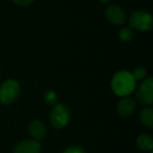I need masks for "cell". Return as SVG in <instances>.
Listing matches in <instances>:
<instances>
[{
    "mask_svg": "<svg viewBox=\"0 0 153 153\" xmlns=\"http://www.w3.org/2000/svg\"><path fill=\"white\" fill-rule=\"evenodd\" d=\"M20 94V84L16 80H7L0 86V103L10 105L14 103Z\"/></svg>",
    "mask_w": 153,
    "mask_h": 153,
    "instance_id": "cell-2",
    "label": "cell"
},
{
    "mask_svg": "<svg viewBox=\"0 0 153 153\" xmlns=\"http://www.w3.org/2000/svg\"><path fill=\"white\" fill-rule=\"evenodd\" d=\"M13 1L18 5H21V7H26V5L32 4L35 0H13Z\"/></svg>",
    "mask_w": 153,
    "mask_h": 153,
    "instance_id": "cell-16",
    "label": "cell"
},
{
    "mask_svg": "<svg viewBox=\"0 0 153 153\" xmlns=\"http://www.w3.org/2000/svg\"><path fill=\"white\" fill-rule=\"evenodd\" d=\"M105 16L114 25H121L126 21V13L119 5H110L105 11Z\"/></svg>",
    "mask_w": 153,
    "mask_h": 153,
    "instance_id": "cell-6",
    "label": "cell"
},
{
    "mask_svg": "<svg viewBox=\"0 0 153 153\" xmlns=\"http://www.w3.org/2000/svg\"><path fill=\"white\" fill-rule=\"evenodd\" d=\"M44 101L48 105H56L58 102V96L53 90H47L44 94Z\"/></svg>",
    "mask_w": 153,
    "mask_h": 153,
    "instance_id": "cell-12",
    "label": "cell"
},
{
    "mask_svg": "<svg viewBox=\"0 0 153 153\" xmlns=\"http://www.w3.org/2000/svg\"><path fill=\"white\" fill-rule=\"evenodd\" d=\"M140 119L145 126L153 127V109L151 107L144 108L140 113Z\"/></svg>",
    "mask_w": 153,
    "mask_h": 153,
    "instance_id": "cell-11",
    "label": "cell"
},
{
    "mask_svg": "<svg viewBox=\"0 0 153 153\" xmlns=\"http://www.w3.org/2000/svg\"><path fill=\"white\" fill-rule=\"evenodd\" d=\"M136 144L138 148L144 151H150L153 149V137L150 134H140L136 138Z\"/></svg>",
    "mask_w": 153,
    "mask_h": 153,
    "instance_id": "cell-10",
    "label": "cell"
},
{
    "mask_svg": "<svg viewBox=\"0 0 153 153\" xmlns=\"http://www.w3.org/2000/svg\"><path fill=\"white\" fill-rule=\"evenodd\" d=\"M132 76H133V79L135 80H142L145 78V76H146V69L143 67H138V68H135L134 69V71L132 72Z\"/></svg>",
    "mask_w": 153,
    "mask_h": 153,
    "instance_id": "cell-14",
    "label": "cell"
},
{
    "mask_svg": "<svg viewBox=\"0 0 153 153\" xmlns=\"http://www.w3.org/2000/svg\"><path fill=\"white\" fill-rule=\"evenodd\" d=\"M111 88L117 96L126 97L134 91L135 80L133 79L131 72L122 70L113 76L111 81Z\"/></svg>",
    "mask_w": 153,
    "mask_h": 153,
    "instance_id": "cell-1",
    "label": "cell"
},
{
    "mask_svg": "<svg viewBox=\"0 0 153 153\" xmlns=\"http://www.w3.org/2000/svg\"><path fill=\"white\" fill-rule=\"evenodd\" d=\"M136 99L142 105H150L153 103V79L148 78L140 85L136 90Z\"/></svg>",
    "mask_w": 153,
    "mask_h": 153,
    "instance_id": "cell-5",
    "label": "cell"
},
{
    "mask_svg": "<svg viewBox=\"0 0 153 153\" xmlns=\"http://www.w3.org/2000/svg\"><path fill=\"white\" fill-rule=\"evenodd\" d=\"M63 153H85V150L80 146H71L66 149Z\"/></svg>",
    "mask_w": 153,
    "mask_h": 153,
    "instance_id": "cell-15",
    "label": "cell"
},
{
    "mask_svg": "<svg viewBox=\"0 0 153 153\" xmlns=\"http://www.w3.org/2000/svg\"><path fill=\"white\" fill-rule=\"evenodd\" d=\"M129 24L130 27L138 32H149L152 30L153 26L152 17L145 11H135L130 16Z\"/></svg>",
    "mask_w": 153,
    "mask_h": 153,
    "instance_id": "cell-4",
    "label": "cell"
},
{
    "mask_svg": "<svg viewBox=\"0 0 153 153\" xmlns=\"http://www.w3.org/2000/svg\"><path fill=\"white\" fill-rule=\"evenodd\" d=\"M41 145L37 140H22L14 149V153H40Z\"/></svg>",
    "mask_w": 153,
    "mask_h": 153,
    "instance_id": "cell-7",
    "label": "cell"
},
{
    "mask_svg": "<svg viewBox=\"0 0 153 153\" xmlns=\"http://www.w3.org/2000/svg\"><path fill=\"white\" fill-rule=\"evenodd\" d=\"M119 37L123 42H128V41L131 40L132 38V30L131 28H128V27H125L120 32L119 34Z\"/></svg>",
    "mask_w": 153,
    "mask_h": 153,
    "instance_id": "cell-13",
    "label": "cell"
},
{
    "mask_svg": "<svg viewBox=\"0 0 153 153\" xmlns=\"http://www.w3.org/2000/svg\"><path fill=\"white\" fill-rule=\"evenodd\" d=\"M135 109V101L130 98H124L117 105V111L122 117H128Z\"/></svg>",
    "mask_w": 153,
    "mask_h": 153,
    "instance_id": "cell-8",
    "label": "cell"
},
{
    "mask_svg": "<svg viewBox=\"0 0 153 153\" xmlns=\"http://www.w3.org/2000/svg\"><path fill=\"white\" fill-rule=\"evenodd\" d=\"M99 1H101V2H103V3H105V2H108L109 0H99Z\"/></svg>",
    "mask_w": 153,
    "mask_h": 153,
    "instance_id": "cell-17",
    "label": "cell"
},
{
    "mask_svg": "<svg viewBox=\"0 0 153 153\" xmlns=\"http://www.w3.org/2000/svg\"><path fill=\"white\" fill-rule=\"evenodd\" d=\"M28 131L30 134L35 138V140H42L46 135V127L44 126V124L39 120H35L30 124L28 127Z\"/></svg>",
    "mask_w": 153,
    "mask_h": 153,
    "instance_id": "cell-9",
    "label": "cell"
},
{
    "mask_svg": "<svg viewBox=\"0 0 153 153\" xmlns=\"http://www.w3.org/2000/svg\"><path fill=\"white\" fill-rule=\"evenodd\" d=\"M70 119V110L67 105L59 103L53 106L49 115L51 124L57 129L64 128L68 124Z\"/></svg>",
    "mask_w": 153,
    "mask_h": 153,
    "instance_id": "cell-3",
    "label": "cell"
}]
</instances>
